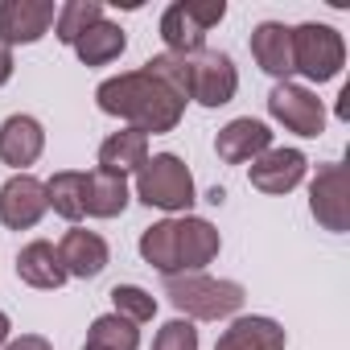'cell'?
I'll list each match as a JSON object with an SVG mask.
<instances>
[{
    "label": "cell",
    "mask_w": 350,
    "mask_h": 350,
    "mask_svg": "<svg viewBox=\"0 0 350 350\" xmlns=\"http://www.w3.org/2000/svg\"><path fill=\"white\" fill-rule=\"evenodd\" d=\"M5 350H54V346H50V338H42V334H21V338H9Z\"/></svg>",
    "instance_id": "cell-27"
},
{
    "label": "cell",
    "mask_w": 350,
    "mask_h": 350,
    "mask_svg": "<svg viewBox=\"0 0 350 350\" xmlns=\"http://www.w3.org/2000/svg\"><path fill=\"white\" fill-rule=\"evenodd\" d=\"M305 173H309V157L301 152V148H268V152H260L256 161H252V169H247V182L260 190V194H272V198H280V194H293L301 182H305Z\"/></svg>",
    "instance_id": "cell-11"
},
{
    "label": "cell",
    "mask_w": 350,
    "mask_h": 350,
    "mask_svg": "<svg viewBox=\"0 0 350 350\" xmlns=\"http://www.w3.org/2000/svg\"><path fill=\"white\" fill-rule=\"evenodd\" d=\"M136 202L173 215H190V206L198 202V186L194 173L178 152H152L140 169H136Z\"/></svg>",
    "instance_id": "cell-4"
},
{
    "label": "cell",
    "mask_w": 350,
    "mask_h": 350,
    "mask_svg": "<svg viewBox=\"0 0 350 350\" xmlns=\"http://www.w3.org/2000/svg\"><path fill=\"white\" fill-rule=\"evenodd\" d=\"M111 313L128 317L132 325H144V321L157 317V297L140 284H116L111 288Z\"/></svg>",
    "instance_id": "cell-25"
},
{
    "label": "cell",
    "mask_w": 350,
    "mask_h": 350,
    "mask_svg": "<svg viewBox=\"0 0 350 350\" xmlns=\"http://www.w3.org/2000/svg\"><path fill=\"white\" fill-rule=\"evenodd\" d=\"M83 350H91V346H83Z\"/></svg>",
    "instance_id": "cell-31"
},
{
    "label": "cell",
    "mask_w": 350,
    "mask_h": 350,
    "mask_svg": "<svg viewBox=\"0 0 350 350\" xmlns=\"http://www.w3.org/2000/svg\"><path fill=\"white\" fill-rule=\"evenodd\" d=\"M132 202V190H128V178L120 173H107V169H91L87 173V190H83V211L87 219H120Z\"/></svg>",
    "instance_id": "cell-19"
},
{
    "label": "cell",
    "mask_w": 350,
    "mask_h": 350,
    "mask_svg": "<svg viewBox=\"0 0 350 350\" xmlns=\"http://www.w3.org/2000/svg\"><path fill=\"white\" fill-rule=\"evenodd\" d=\"M144 161H148V136L136 132V128H120V132H111V136L99 144V169L120 173V178L136 173Z\"/></svg>",
    "instance_id": "cell-20"
},
{
    "label": "cell",
    "mask_w": 350,
    "mask_h": 350,
    "mask_svg": "<svg viewBox=\"0 0 350 350\" xmlns=\"http://www.w3.org/2000/svg\"><path fill=\"white\" fill-rule=\"evenodd\" d=\"M190 62V99L202 103V107H223L235 99L239 91V70L231 62V54L223 50H198V54H186Z\"/></svg>",
    "instance_id": "cell-9"
},
{
    "label": "cell",
    "mask_w": 350,
    "mask_h": 350,
    "mask_svg": "<svg viewBox=\"0 0 350 350\" xmlns=\"http://www.w3.org/2000/svg\"><path fill=\"white\" fill-rule=\"evenodd\" d=\"M46 152V128L42 120L17 111L0 124V161L17 173H29V165H38V157Z\"/></svg>",
    "instance_id": "cell-14"
},
{
    "label": "cell",
    "mask_w": 350,
    "mask_h": 350,
    "mask_svg": "<svg viewBox=\"0 0 350 350\" xmlns=\"http://www.w3.org/2000/svg\"><path fill=\"white\" fill-rule=\"evenodd\" d=\"M9 79H13V50L0 46V87H5Z\"/></svg>",
    "instance_id": "cell-28"
},
{
    "label": "cell",
    "mask_w": 350,
    "mask_h": 350,
    "mask_svg": "<svg viewBox=\"0 0 350 350\" xmlns=\"http://www.w3.org/2000/svg\"><path fill=\"white\" fill-rule=\"evenodd\" d=\"M95 21H103V5H99V0H66V5H58L54 33H58L62 46H75Z\"/></svg>",
    "instance_id": "cell-24"
},
{
    "label": "cell",
    "mask_w": 350,
    "mask_h": 350,
    "mask_svg": "<svg viewBox=\"0 0 350 350\" xmlns=\"http://www.w3.org/2000/svg\"><path fill=\"white\" fill-rule=\"evenodd\" d=\"M50 202H46V182H38L33 173H13L0 186V223L9 231H33L46 219Z\"/></svg>",
    "instance_id": "cell-12"
},
{
    "label": "cell",
    "mask_w": 350,
    "mask_h": 350,
    "mask_svg": "<svg viewBox=\"0 0 350 350\" xmlns=\"http://www.w3.org/2000/svg\"><path fill=\"white\" fill-rule=\"evenodd\" d=\"M252 58L276 83L293 79V29L284 21H260L252 29Z\"/></svg>",
    "instance_id": "cell-16"
},
{
    "label": "cell",
    "mask_w": 350,
    "mask_h": 350,
    "mask_svg": "<svg viewBox=\"0 0 350 350\" xmlns=\"http://www.w3.org/2000/svg\"><path fill=\"white\" fill-rule=\"evenodd\" d=\"M58 260H62L66 276H75V280H95V276L107 268L111 252H107V239H103L99 231L70 227V231L62 235V243H58Z\"/></svg>",
    "instance_id": "cell-15"
},
{
    "label": "cell",
    "mask_w": 350,
    "mask_h": 350,
    "mask_svg": "<svg viewBox=\"0 0 350 350\" xmlns=\"http://www.w3.org/2000/svg\"><path fill=\"white\" fill-rule=\"evenodd\" d=\"M223 198H227V190H219V186H215V190H211V194H206V202H215V206H219V202H223Z\"/></svg>",
    "instance_id": "cell-30"
},
{
    "label": "cell",
    "mask_w": 350,
    "mask_h": 350,
    "mask_svg": "<svg viewBox=\"0 0 350 350\" xmlns=\"http://www.w3.org/2000/svg\"><path fill=\"white\" fill-rule=\"evenodd\" d=\"M268 116L284 132L305 136V140H313V136L325 132V103L317 99V91H309L305 83H293V79L276 83L268 91Z\"/></svg>",
    "instance_id": "cell-7"
},
{
    "label": "cell",
    "mask_w": 350,
    "mask_h": 350,
    "mask_svg": "<svg viewBox=\"0 0 350 350\" xmlns=\"http://www.w3.org/2000/svg\"><path fill=\"white\" fill-rule=\"evenodd\" d=\"M54 0H0V46H33L54 29Z\"/></svg>",
    "instance_id": "cell-10"
},
{
    "label": "cell",
    "mask_w": 350,
    "mask_h": 350,
    "mask_svg": "<svg viewBox=\"0 0 350 350\" xmlns=\"http://www.w3.org/2000/svg\"><path fill=\"white\" fill-rule=\"evenodd\" d=\"M227 17L223 0H173L161 13L165 54H198L206 50V33Z\"/></svg>",
    "instance_id": "cell-6"
},
{
    "label": "cell",
    "mask_w": 350,
    "mask_h": 350,
    "mask_svg": "<svg viewBox=\"0 0 350 350\" xmlns=\"http://www.w3.org/2000/svg\"><path fill=\"white\" fill-rule=\"evenodd\" d=\"M136 247H140V260L161 276H182V272H206V264H215L223 252V235L211 219L173 215L144 227Z\"/></svg>",
    "instance_id": "cell-2"
},
{
    "label": "cell",
    "mask_w": 350,
    "mask_h": 350,
    "mask_svg": "<svg viewBox=\"0 0 350 350\" xmlns=\"http://www.w3.org/2000/svg\"><path fill=\"white\" fill-rule=\"evenodd\" d=\"M165 297L186 321H227L247 301L239 280H219V276H206V272L165 276Z\"/></svg>",
    "instance_id": "cell-3"
},
{
    "label": "cell",
    "mask_w": 350,
    "mask_h": 350,
    "mask_svg": "<svg viewBox=\"0 0 350 350\" xmlns=\"http://www.w3.org/2000/svg\"><path fill=\"white\" fill-rule=\"evenodd\" d=\"M17 276H21V284L42 288V293H54V288H62L70 280L62 260H58V247L50 239H33V243H25L17 252Z\"/></svg>",
    "instance_id": "cell-18"
},
{
    "label": "cell",
    "mask_w": 350,
    "mask_h": 350,
    "mask_svg": "<svg viewBox=\"0 0 350 350\" xmlns=\"http://www.w3.org/2000/svg\"><path fill=\"white\" fill-rule=\"evenodd\" d=\"M83 190H87V173H79V169H58L54 178L46 182V202H50V211H54L58 219L79 223V219H87V211H83Z\"/></svg>",
    "instance_id": "cell-22"
},
{
    "label": "cell",
    "mask_w": 350,
    "mask_h": 350,
    "mask_svg": "<svg viewBox=\"0 0 350 350\" xmlns=\"http://www.w3.org/2000/svg\"><path fill=\"white\" fill-rule=\"evenodd\" d=\"M9 338H13V321H9V313L0 309V350L9 346Z\"/></svg>",
    "instance_id": "cell-29"
},
{
    "label": "cell",
    "mask_w": 350,
    "mask_h": 350,
    "mask_svg": "<svg viewBox=\"0 0 350 350\" xmlns=\"http://www.w3.org/2000/svg\"><path fill=\"white\" fill-rule=\"evenodd\" d=\"M83 346H91V350H140V329L120 313H99L91 321Z\"/></svg>",
    "instance_id": "cell-23"
},
{
    "label": "cell",
    "mask_w": 350,
    "mask_h": 350,
    "mask_svg": "<svg viewBox=\"0 0 350 350\" xmlns=\"http://www.w3.org/2000/svg\"><path fill=\"white\" fill-rule=\"evenodd\" d=\"M309 215L317 219L321 231H334V235L350 231V178L342 161L321 165L317 178L309 182Z\"/></svg>",
    "instance_id": "cell-8"
},
{
    "label": "cell",
    "mask_w": 350,
    "mask_h": 350,
    "mask_svg": "<svg viewBox=\"0 0 350 350\" xmlns=\"http://www.w3.org/2000/svg\"><path fill=\"white\" fill-rule=\"evenodd\" d=\"M268 148H272V128L264 120H252V116H235L231 124H223L215 132V152L227 165H252Z\"/></svg>",
    "instance_id": "cell-13"
},
{
    "label": "cell",
    "mask_w": 350,
    "mask_h": 350,
    "mask_svg": "<svg viewBox=\"0 0 350 350\" xmlns=\"http://www.w3.org/2000/svg\"><path fill=\"white\" fill-rule=\"evenodd\" d=\"M198 346H202V342H198V325L186 321V317L165 321V325L157 329V338H152V350H198Z\"/></svg>",
    "instance_id": "cell-26"
},
{
    "label": "cell",
    "mask_w": 350,
    "mask_h": 350,
    "mask_svg": "<svg viewBox=\"0 0 350 350\" xmlns=\"http://www.w3.org/2000/svg\"><path fill=\"white\" fill-rule=\"evenodd\" d=\"M342 66H346V42L334 25L305 21L293 29V75L321 87V83H334Z\"/></svg>",
    "instance_id": "cell-5"
},
{
    "label": "cell",
    "mask_w": 350,
    "mask_h": 350,
    "mask_svg": "<svg viewBox=\"0 0 350 350\" xmlns=\"http://www.w3.org/2000/svg\"><path fill=\"white\" fill-rule=\"evenodd\" d=\"M288 334L276 317L252 313V317H231V325L219 334L215 350H284Z\"/></svg>",
    "instance_id": "cell-17"
},
{
    "label": "cell",
    "mask_w": 350,
    "mask_h": 350,
    "mask_svg": "<svg viewBox=\"0 0 350 350\" xmlns=\"http://www.w3.org/2000/svg\"><path fill=\"white\" fill-rule=\"evenodd\" d=\"M95 107L111 120H124V128H136L144 136H165L182 124L186 99L169 91L152 70H124L95 87Z\"/></svg>",
    "instance_id": "cell-1"
},
{
    "label": "cell",
    "mask_w": 350,
    "mask_h": 350,
    "mask_svg": "<svg viewBox=\"0 0 350 350\" xmlns=\"http://www.w3.org/2000/svg\"><path fill=\"white\" fill-rule=\"evenodd\" d=\"M70 50H75V58H79L83 66H107V62H116V58L128 50V33H124L116 21L103 17V21H95Z\"/></svg>",
    "instance_id": "cell-21"
}]
</instances>
